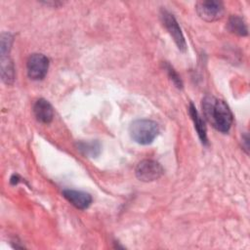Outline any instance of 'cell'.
Instances as JSON below:
<instances>
[{
	"label": "cell",
	"instance_id": "obj_1",
	"mask_svg": "<svg viewBox=\"0 0 250 250\" xmlns=\"http://www.w3.org/2000/svg\"><path fill=\"white\" fill-rule=\"evenodd\" d=\"M202 110L206 120L218 131L227 133L232 124V113L229 105L213 96H207L202 100Z\"/></svg>",
	"mask_w": 250,
	"mask_h": 250
},
{
	"label": "cell",
	"instance_id": "obj_14",
	"mask_svg": "<svg viewBox=\"0 0 250 250\" xmlns=\"http://www.w3.org/2000/svg\"><path fill=\"white\" fill-rule=\"evenodd\" d=\"M164 67H165V69H166L170 79L173 81V83L176 85V87L182 88L183 87V82H182L180 76L178 75V73L175 71V69L169 63H167V62L164 64Z\"/></svg>",
	"mask_w": 250,
	"mask_h": 250
},
{
	"label": "cell",
	"instance_id": "obj_4",
	"mask_svg": "<svg viewBox=\"0 0 250 250\" xmlns=\"http://www.w3.org/2000/svg\"><path fill=\"white\" fill-rule=\"evenodd\" d=\"M162 166L155 160H142L136 167L135 173L137 178L142 182H152L159 179L163 175Z\"/></svg>",
	"mask_w": 250,
	"mask_h": 250
},
{
	"label": "cell",
	"instance_id": "obj_8",
	"mask_svg": "<svg viewBox=\"0 0 250 250\" xmlns=\"http://www.w3.org/2000/svg\"><path fill=\"white\" fill-rule=\"evenodd\" d=\"M33 113L37 121L43 124H49L54 117L53 106L45 99H39L34 103Z\"/></svg>",
	"mask_w": 250,
	"mask_h": 250
},
{
	"label": "cell",
	"instance_id": "obj_9",
	"mask_svg": "<svg viewBox=\"0 0 250 250\" xmlns=\"http://www.w3.org/2000/svg\"><path fill=\"white\" fill-rule=\"evenodd\" d=\"M188 112L189 115L191 117V119L193 120L194 123V127L197 131V134L199 136V139L201 140L202 144L206 145L207 144V135H206V127L204 124V121L202 120V118L199 116L196 108L194 107V105L190 103L189 104V108H188Z\"/></svg>",
	"mask_w": 250,
	"mask_h": 250
},
{
	"label": "cell",
	"instance_id": "obj_10",
	"mask_svg": "<svg viewBox=\"0 0 250 250\" xmlns=\"http://www.w3.org/2000/svg\"><path fill=\"white\" fill-rule=\"evenodd\" d=\"M77 149L85 156L96 157L101 152V145L98 141H80L76 143Z\"/></svg>",
	"mask_w": 250,
	"mask_h": 250
},
{
	"label": "cell",
	"instance_id": "obj_6",
	"mask_svg": "<svg viewBox=\"0 0 250 250\" xmlns=\"http://www.w3.org/2000/svg\"><path fill=\"white\" fill-rule=\"evenodd\" d=\"M49 68V60L43 54H32L26 62V69L29 78L33 80L43 79Z\"/></svg>",
	"mask_w": 250,
	"mask_h": 250
},
{
	"label": "cell",
	"instance_id": "obj_12",
	"mask_svg": "<svg viewBox=\"0 0 250 250\" xmlns=\"http://www.w3.org/2000/svg\"><path fill=\"white\" fill-rule=\"evenodd\" d=\"M228 28L230 32L239 35V36H246L248 33L247 25L242 18L238 16H231L228 22Z\"/></svg>",
	"mask_w": 250,
	"mask_h": 250
},
{
	"label": "cell",
	"instance_id": "obj_3",
	"mask_svg": "<svg viewBox=\"0 0 250 250\" xmlns=\"http://www.w3.org/2000/svg\"><path fill=\"white\" fill-rule=\"evenodd\" d=\"M160 18H161V21L163 22V25L166 27V29L168 30V32L172 36V38H173L174 42L176 43L178 49L182 52H185L186 49H187L186 40H185V37L182 33V30H181V28L179 26V23L176 21L175 17L170 12H168L167 10L161 9Z\"/></svg>",
	"mask_w": 250,
	"mask_h": 250
},
{
	"label": "cell",
	"instance_id": "obj_11",
	"mask_svg": "<svg viewBox=\"0 0 250 250\" xmlns=\"http://www.w3.org/2000/svg\"><path fill=\"white\" fill-rule=\"evenodd\" d=\"M1 76L6 84H12L15 79L14 63L9 57L1 58Z\"/></svg>",
	"mask_w": 250,
	"mask_h": 250
},
{
	"label": "cell",
	"instance_id": "obj_2",
	"mask_svg": "<svg viewBox=\"0 0 250 250\" xmlns=\"http://www.w3.org/2000/svg\"><path fill=\"white\" fill-rule=\"evenodd\" d=\"M131 138L140 145L151 144L159 133L157 123L150 119H137L129 128Z\"/></svg>",
	"mask_w": 250,
	"mask_h": 250
},
{
	"label": "cell",
	"instance_id": "obj_7",
	"mask_svg": "<svg viewBox=\"0 0 250 250\" xmlns=\"http://www.w3.org/2000/svg\"><path fill=\"white\" fill-rule=\"evenodd\" d=\"M62 195L70 204L81 210L88 208L92 202L91 195L81 190L64 189L62 190Z\"/></svg>",
	"mask_w": 250,
	"mask_h": 250
},
{
	"label": "cell",
	"instance_id": "obj_5",
	"mask_svg": "<svg viewBox=\"0 0 250 250\" xmlns=\"http://www.w3.org/2000/svg\"><path fill=\"white\" fill-rule=\"evenodd\" d=\"M196 12L202 20L206 21H214L223 17L225 8L221 1L206 0L197 2Z\"/></svg>",
	"mask_w": 250,
	"mask_h": 250
},
{
	"label": "cell",
	"instance_id": "obj_13",
	"mask_svg": "<svg viewBox=\"0 0 250 250\" xmlns=\"http://www.w3.org/2000/svg\"><path fill=\"white\" fill-rule=\"evenodd\" d=\"M13 42V36L10 33H2L1 35V47H0V52L2 57H6L11 49Z\"/></svg>",
	"mask_w": 250,
	"mask_h": 250
}]
</instances>
